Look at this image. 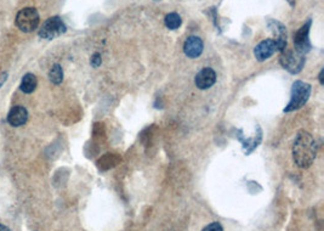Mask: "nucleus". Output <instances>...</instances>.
I'll use <instances>...</instances> for the list:
<instances>
[{
	"label": "nucleus",
	"mask_w": 324,
	"mask_h": 231,
	"mask_svg": "<svg viewBox=\"0 0 324 231\" xmlns=\"http://www.w3.org/2000/svg\"><path fill=\"white\" fill-rule=\"evenodd\" d=\"M40 16L39 12L34 8H24L18 12L16 16V26L20 28L22 32L30 33L33 32L39 26Z\"/></svg>",
	"instance_id": "3"
},
{
	"label": "nucleus",
	"mask_w": 324,
	"mask_h": 231,
	"mask_svg": "<svg viewBox=\"0 0 324 231\" xmlns=\"http://www.w3.org/2000/svg\"><path fill=\"white\" fill-rule=\"evenodd\" d=\"M279 62H281L283 68H285L292 74H297L303 70L305 65V56L298 52L297 50L292 51V50L284 49L282 51L281 57H279Z\"/></svg>",
	"instance_id": "4"
},
{
	"label": "nucleus",
	"mask_w": 324,
	"mask_h": 231,
	"mask_svg": "<svg viewBox=\"0 0 324 231\" xmlns=\"http://www.w3.org/2000/svg\"><path fill=\"white\" fill-rule=\"evenodd\" d=\"M181 22L182 20L180 15H178L176 12H171V14L165 16V26L168 27L169 30H178V28L181 26Z\"/></svg>",
	"instance_id": "14"
},
{
	"label": "nucleus",
	"mask_w": 324,
	"mask_h": 231,
	"mask_svg": "<svg viewBox=\"0 0 324 231\" xmlns=\"http://www.w3.org/2000/svg\"><path fill=\"white\" fill-rule=\"evenodd\" d=\"M317 155V142L310 133L301 130L298 133L292 145V158L300 168H308Z\"/></svg>",
	"instance_id": "1"
},
{
	"label": "nucleus",
	"mask_w": 324,
	"mask_h": 231,
	"mask_svg": "<svg viewBox=\"0 0 324 231\" xmlns=\"http://www.w3.org/2000/svg\"><path fill=\"white\" fill-rule=\"evenodd\" d=\"M49 79L53 84H60L64 80V71L60 65H53L49 72Z\"/></svg>",
	"instance_id": "13"
},
{
	"label": "nucleus",
	"mask_w": 324,
	"mask_h": 231,
	"mask_svg": "<svg viewBox=\"0 0 324 231\" xmlns=\"http://www.w3.org/2000/svg\"><path fill=\"white\" fill-rule=\"evenodd\" d=\"M276 51L277 46L276 43L273 42V39H266L256 45V48L254 49V55H255L256 60L265 61L267 59L271 57Z\"/></svg>",
	"instance_id": "9"
},
{
	"label": "nucleus",
	"mask_w": 324,
	"mask_h": 231,
	"mask_svg": "<svg viewBox=\"0 0 324 231\" xmlns=\"http://www.w3.org/2000/svg\"><path fill=\"white\" fill-rule=\"evenodd\" d=\"M196 85L198 89H209L210 86H213L216 82V73L215 71L212 70V68H203L202 71H199L197 73L196 79Z\"/></svg>",
	"instance_id": "8"
},
{
	"label": "nucleus",
	"mask_w": 324,
	"mask_h": 231,
	"mask_svg": "<svg viewBox=\"0 0 324 231\" xmlns=\"http://www.w3.org/2000/svg\"><path fill=\"white\" fill-rule=\"evenodd\" d=\"M28 120V112L23 106H14L8 114V122L12 127H21Z\"/></svg>",
	"instance_id": "11"
},
{
	"label": "nucleus",
	"mask_w": 324,
	"mask_h": 231,
	"mask_svg": "<svg viewBox=\"0 0 324 231\" xmlns=\"http://www.w3.org/2000/svg\"><path fill=\"white\" fill-rule=\"evenodd\" d=\"M37 77L33 73H27L26 76L22 78V82L20 88L23 93L31 94L37 88Z\"/></svg>",
	"instance_id": "12"
},
{
	"label": "nucleus",
	"mask_w": 324,
	"mask_h": 231,
	"mask_svg": "<svg viewBox=\"0 0 324 231\" xmlns=\"http://www.w3.org/2000/svg\"><path fill=\"white\" fill-rule=\"evenodd\" d=\"M0 231H11L10 229H9L8 226L3 225V224H0Z\"/></svg>",
	"instance_id": "17"
},
{
	"label": "nucleus",
	"mask_w": 324,
	"mask_h": 231,
	"mask_svg": "<svg viewBox=\"0 0 324 231\" xmlns=\"http://www.w3.org/2000/svg\"><path fill=\"white\" fill-rule=\"evenodd\" d=\"M311 95V85L310 84L297 80L291 86V96L290 101L287 107L284 108V112H291L299 110L306 104L308 98Z\"/></svg>",
	"instance_id": "2"
},
{
	"label": "nucleus",
	"mask_w": 324,
	"mask_h": 231,
	"mask_svg": "<svg viewBox=\"0 0 324 231\" xmlns=\"http://www.w3.org/2000/svg\"><path fill=\"white\" fill-rule=\"evenodd\" d=\"M310 27H311V20H308L307 22L305 23L297 33H295L294 36L295 50L303 55H305L306 52H308L311 50V43H310V38H308Z\"/></svg>",
	"instance_id": "6"
},
{
	"label": "nucleus",
	"mask_w": 324,
	"mask_h": 231,
	"mask_svg": "<svg viewBox=\"0 0 324 231\" xmlns=\"http://www.w3.org/2000/svg\"><path fill=\"white\" fill-rule=\"evenodd\" d=\"M101 62H102L101 55H100L99 52L94 54L93 57H91V66H93V67H99L100 65H101Z\"/></svg>",
	"instance_id": "16"
},
{
	"label": "nucleus",
	"mask_w": 324,
	"mask_h": 231,
	"mask_svg": "<svg viewBox=\"0 0 324 231\" xmlns=\"http://www.w3.org/2000/svg\"><path fill=\"white\" fill-rule=\"evenodd\" d=\"M319 82H320V84L324 83V82H323V70L320 71V73H319Z\"/></svg>",
	"instance_id": "18"
},
{
	"label": "nucleus",
	"mask_w": 324,
	"mask_h": 231,
	"mask_svg": "<svg viewBox=\"0 0 324 231\" xmlns=\"http://www.w3.org/2000/svg\"><path fill=\"white\" fill-rule=\"evenodd\" d=\"M202 231H223L221 224L218 223V221H214V223L207 225Z\"/></svg>",
	"instance_id": "15"
},
{
	"label": "nucleus",
	"mask_w": 324,
	"mask_h": 231,
	"mask_svg": "<svg viewBox=\"0 0 324 231\" xmlns=\"http://www.w3.org/2000/svg\"><path fill=\"white\" fill-rule=\"evenodd\" d=\"M66 24L61 18L55 16L46 20L39 30V37L43 39H55L66 32Z\"/></svg>",
	"instance_id": "5"
},
{
	"label": "nucleus",
	"mask_w": 324,
	"mask_h": 231,
	"mask_svg": "<svg viewBox=\"0 0 324 231\" xmlns=\"http://www.w3.org/2000/svg\"><path fill=\"white\" fill-rule=\"evenodd\" d=\"M203 42L199 37L191 36L188 37L184 44V51L186 56L191 59H196L198 56L202 55L203 52Z\"/></svg>",
	"instance_id": "10"
},
{
	"label": "nucleus",
	"mask_w": 324,
	"mask_h": 231,
	"mask_svg": "<svg viewBox=\"0 0 324 231\" xmlns=\"http://www.w3.org/2000/svg\"><path fill=\"white\" fill-rule=\"evenodd\" d=\"M269 27L271 28L275 39L273 42L276 43L277 51H283L284 49H287V31L285 27L282 23L276 22V21H270Z\"/></svg>",
	"instance_id": "7"
}]
</instances>
